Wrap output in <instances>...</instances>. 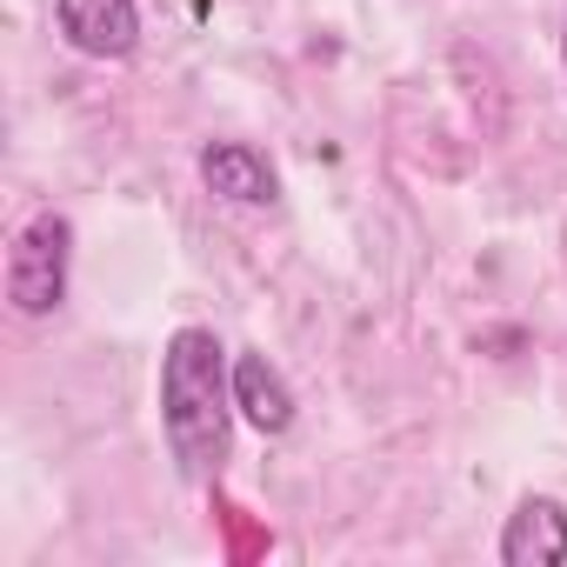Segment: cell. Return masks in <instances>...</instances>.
Instances as JSON below:
<instances>
[{
    "instance_id": "cell-5",
    "label": "cell",
    "mask_w": 567,
    "mask_h": 567,
    "mask_svg": "<svg viewBox=\"0 0 567 567\" xmlns=\"http://www.w3.org/2000/svg\"><path fill=\"white\" fill-rule=\"evenodd\" d=\"M200 181H207V194H220L234 207H274V194H280L267 154H254L247 141H207L200 147Z\"/></svg>"
},
{
    "instance_id": "cell-3",
    "label": "cell",
    "mask_w": 567,
    "mask_h": 567,
    "mask_svg": "<svg viewBox=\"0 0 567 567\" xmlns=\"http://www.w3.org/2000/svg\"><path fill=\"white\" fill-rule=\"evenodd\" d=\"M54 21L74 54L87 61H127L141 48V8L134 0H54Z\"/></svg>"
},
{
    "instance_id": "cell-4",
    "label": "cell",
    "mask_w": 567,
    "mask_h": 567,
    "mask_svg": "<svg viewBox=\"0 0 567 567\" xmlns=\"http://www.w3.org/2000/svg\"><path fill=\"white\" fill-rule=\"evenodd\" d=\"M567 560V507L527 494L501 527V567H560Z\"/></svg>"
},
{
    "instance_id": "cell-1",
    "label": "cell",
    "mask_w": 567,
    "mask_h": 567,
    "mask_svg": "<svg viewBox=\"0 0 567 567\" xmlns=\"http://www.w3.org/2000/svg\"><path fill=\"white\" fill-rule=\"evenodd\" d=\"M234 414L240 408H234L227 348L207 328H181L161 354V427H167V447L187 481H214L227 467Z\"/></svg>"
},
{
    "instance_id": "cell-6",
    "label": "cell",
    "mask_w": 567,
    "mask_h": 567,
    "mask_svg": "<svg viewBox=\"0 0 567 567\" xmlns=\"http://www.w3.org/2000/svg\"><path fill=\"white\" fill-rule=\"evenodd\" d=\"M234 408L247 414L254 434H288L295 427V388L280 381V368L267 354H240L234 361Z\"/></svg>"
},
{
    "instance_id": "cell-2",
    "label": "cell",
    "mask_w": 567,
    "mask_h": 567,
    "mask_svg": "<svg viewBox=\"0 0 567 567\" xmlns=\"http://www.w3.org/2000/svg\"><path fill=\"white\" fill-rule=\"evenodd\" d=\"M68 260H74V220L41 207L8 247V301H14V315L48 321L68 301Z\"/></svg>"
}]
</instances>
